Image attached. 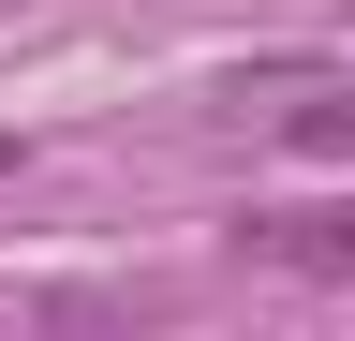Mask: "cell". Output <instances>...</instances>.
<instances>
[{
	"label": "cell",
	"mask_w": 355,
	"mask_h": 341,
	"mask_svg": "<svg viewBox=\"0 0 355 341\" xmlns=\"http://www.w3.org/2000/svg\"><path fill=\"white\" fill-rule=\"evenodd\" d=\"M237 252L252 267H296V282H355V208H252Z\"/></svg>",
	"instance_id": "1"
},
{
	"label": "cell",
	"mask_w": 355,
	"mask_h": 341,
	"mask_svg": "<svg viewBox=\"0 0 355 341\" xmlns=\"http://www.w3.org/2000/svg\"><path fill=\"white\" fill-rule=\"evenodd\" d=\"M0 178H15V134H0Z\"/></svg>",
	"instance_id": "2"
}]
</instances>
